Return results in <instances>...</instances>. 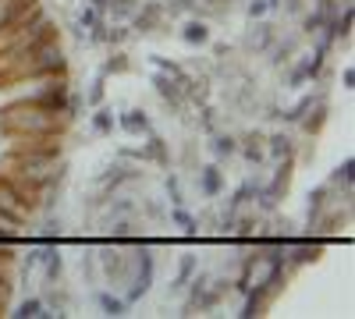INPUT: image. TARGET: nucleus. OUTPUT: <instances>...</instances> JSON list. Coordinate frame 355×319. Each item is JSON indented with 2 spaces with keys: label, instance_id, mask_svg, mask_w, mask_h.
<instances>
[{
  "label": "nucleus",
  "instance_id": "nucleus-1",
  "mask_svg": "<svg viewBox=\"0 0 355 319\" xmlns=\"http://www.w3.org/2000/svg\"><path fill=\"white\" fill-rule=\"evenodd\" d=\"M0 121H4L8 128L28 131V135H50V131H57V113L40 110V107H33V103H21V107L8 110Z\"/></svg>",
  "mask_w": 355,
  "mask_h": 319
},
{
  "label": "nucleus",
  "instance_id": "nucleus-2",
  "mask_svg": "<svg viewBox=\"0 0 355 319\" xmlns=\"http://www.w3.org/2000/svg\"><path fill=\"white\" fill-rule=\"evenodd\" d=\"M150 284H153V255L150 252H139L135 255V280H132V291H128V305L139 302L146 291H150Z\"/></svg>",
  "mask_w": 355,
  "mask_h": 319
},
{
  "label": "nucleus",
  "instance_id": "nucleus-3",
  "mask_svg": "<svg viewBox=\"0 0 355 319\" xmlns=\"http://www.w3.org/2000/svg\"><path fill=\"white\" fill-rule=\"evenodd\" d=\"M153 85H157V93L171 103H182V85H189V78H174V75H153Z\"/></svg>",
  "mask_w": 355,
  "mask_h": 319
},
{
  "label": "nucleus",
  "instance_id": "nucleus-4",
  "mask_svg": "<svg viewBox=\"0 0 355 319\" xmlns=\"http://www.w3.org/2000/svg\"><path fill=\"white\" fill-rule=\"evenodd\" d=\"M284 255L291 259L295 266H302V263H313V259L320 255V245H316V241H291V245L284 248Z\"/></svg>",
  "mask_w": 355,
  "mask_h": 319
},
{
  "label": "nucleus",
  "instance_id": "nucleus-5",
  "mask_svg": "<svg viewBox=\"0 0 355 319\" xmlns=\"http://www.w3.org/2000/svg\"><path fill=\"white\" fill-rule=\"evenodd\" d=\"M199 188H202V195L206 199H214V195H220V188H224V178H220V167H202L199 170Z\"/></svg>",
  "mask_w": 355,
  "mask_h": 319
},
{
  "label": "nucleus",
  "instance_id": "nucleus-6",
  "mask_svg": "<svg viewBox=\"0 0 355 319\" xmlns=\"http://www.w3.org/2000/svg\"><path fill=\"white\" fill-rule=\"evenodd\" d=\"M160 18H164V8L150 0V4H146V8L139 11V18H135V28H139V33H153V28L160 25Z\"/></svg>",
  "mask_w": 355,
  "mask_h": 319
},
{
  "label": "nucleus",
  "instance_id": "nucleus-7",
  "mask_svg": "<svg viewBox=\"0 0 355 319\" xmlns=\"http://www.w3.org/2000/svg\"><path fill=\"white\" fill-rule=\"evenodd\" d=\"M121 128L128 135H146L150 131V118H146V110H125L121 113Z\"/></svg>",
  "mask_w": 355,
  "mask_h": 319
},
{
  "label": "nucleus",
  "instance_id": "nucleus-8",
  "mask_svg": "<svg viewBox=\"0 0 355 319\" xmlns=\"http://www.w3.org/2000/svg\"><path fill=\"white\" fill-rule=\"evenodd\" d=\"M182 39L192 43V46H202V43H210V28H206L202 21H189V25L182 28Z\"/></svg>",
  "mask_w": 355,
  "mask_h": 319
},
{
  "label": "nucleus",
  "instance_id": "nucleus-9",
  "mask_svg": "<svg viewBox=\"0 0 355 319\" xmlns=\"http://www.w3.org/2000/svg\"><path fill=\"white\" fill-rule=\"evenodd\" d=\"M15 316H18V319H40V316H53V312H46V305H43L40 298H25Z\"/></svg>",
  "mask_w": 355,
  "mask_h": 319
},
{
  "label": "nucleus",
  "instance_id": "nucleus-10",
  "mask_svg": "<svg viewBox=\"0 0 355 319\" xmlns=\"http://www.w3.org/2000/svg\"><path fill=\"white\" fill-rule=\"evenodd\" d=\"M40 263L46 266V280H57V277H61V255H57L50 245L43 248V259H40Z\"/></svg>",
  "mask_w": 355,
  "mask_h": 319
},
{
  "label": "nucleus",
  "instance_id": "nucleus-11",
  "mask_svg": "<svg viewBox=\"0 0 355 319\" xmlns=\"http://www.w3.org/2000/svg\"><path fill=\"white\" fill-rule=\"evenodd\" d=\"M100 305L107 316H125L128 312V302L125 298H114V295H100Z\"/></svg>",
  "mask_w": 355,
  "mask_h": 319
},
{
  "label": "nucleus",
  "instance_id": "nucleus-12",
  "mask_svg": "<svg viewBox=\"0 0 355 319\" xmlns=\"http://www.w3.org/2000/svg\"><path fill=\"white\" fill-rule=\"evenodd\" d=\"M214 149H217V156H231V153H239V142H234L231 135H217Z\"/></svg>",
  "mask_w": 355,
  "mask_h": 319
},
{
  "label": "nucleus",
  "instance_id": "nucleus-13",
  "mask_svg": "<svg viewBox=\"0 0 355 319\" xmlns=\"http://www.w3.org/2000/svg\"><path fill=\"white\" fill-rule=\"evenodd\" d=\"M306 110H313V96H306L302 103H295L291 110H284V121H302V118H306Z\"/></svg>",
  "mask_w": 355,
  "mask_h": 319
},
{
  "label": "nucleus",
  "instance_id": "nucleus-14",
  "mask_svg": "<svg viewBox=\"0 0 355 319\" xmlns=\"http://www.w3.org/2000/svg\"><path fill=\"white\" fill-rule=\"evenodd\" d=\"M93 128H96L100 135H107V131L114 128V113H110V110H96V118H93Z\"/></svg>",
  "mask_w": 355,
  "mask_h": 319
},
{
  "label": "nucleus",
  "instance_id": "nucleus-15",
  "mask_svg": "<svg viewBox=\"0 0 355 319\" xmlns=\"http://www.w3.org/2000/svg\"><path fill=\"white\" fill-rule=\"evenodd\" d=\"M352 170H355V163L352 160H345L338 170H334V178H331V185H352Z\"/></svg>",
  "mask_w": 355,
  "mask_h": 319
},
{
  "label": "nucleus",
  "instance_id": "nucleus-16",
  "mask_svg": "<svg viewBox=\"0 0 355 319\" xmlns=\"http://www.w3.org/2000/svg\"><path fill=\"white\" fill-rule=\"evenodd\" d=\"M192 270H196V255H185V263H182V273H178V280L171 284L174 291H178V287H185V280L192 277Z\"/></svg>",
  "mask_w": 355,
  "mask_h": 319
},
{
  "label": "nucleus",
  "instance_id": "nucleus-17",
  "mask_svg": "<svg viewBox=\"0 0 355 319\" xmlns=\"http://www.w3.org/2000/svg\"><path fill=\"white\" fill-rule=\"evenodd\" d=\"M270 28H274V25H256V33H249V46H266V39H270Z\"/></svg>",
  "mask_w": 355,
  "mask_h": 319
},
{
  "label": "nucleus",
  "instance_id": "nucleus-18",
  "mask_svg": "<svg viewBox=\"0 0 355 319\" xmlns=\"http://www.w3.org/2000/svg\"><path fill=\"white\" fill-rule=\"evenodd\" d=\"M174 224L182 227V230H189V235L196 230V217H189V213H185L182 206H174Z\"/></svg>",
  "mask_w": 355,
  "mask_h": 319
},
{
  "label": "nucleus",
  "instance_id": "nucleus-19",
  "mask_svg": "<svg viewBox=\"0 0 355 319\" xmlns=\"http://www.w3.org/2000/svg\"><path fill=\"white\" fill-rule=\"evenodd\" d=\"M270 142H274V146H270L274 156H288V153H291V138H288V135H274Z\"/></svg>",
  "mask_w": 355,
  "mask_h": 319
},
{
  "label": "nucleus",
  "instance_id": "nucleus-20",
  "mask_svg": "<svg viewBox=\"0 0 355 319\" xmlns=\"http://www.w3.org/2000/svg\"><path fill=\"white\" fill-rule=\"evenodd\" d=\"M167 192H171V202H174V206H182V188H178V178H167Z\"/></svg>",
  "mask_w": 355,
  "mask_h": 319
},
{
  "label": "nucleus",
  "instance_id": "nucleus-21",
  "mask_svg": "<svg viewBox=\"0 0 355 319\" xmlns=\"http://www.w3.org/2000/svg\"><path fill=\"white\" fill-rule=\"evenodd\" d=\"M266 11H270V8H266V0H252V4H249V15H252V18H259V15H266Z\"/></svg>",
  "mask_w": 355,
  "mask_h": 319
},
{
  "label": "nucleus",
  "instance_id": "nucleus-22",
  "mask_svg": "<svg viewBox=\"0 0 355 319\" xmlns=\"http://www.w3.org/2000/svg\"><path fill=\"white\" fill-rule=\"evenodd\" d=\"M100 100H103V78H96L93 93H89V103H100Z\"/></svg>",
  "mask_w": 355,
  "mask_h": 319
},
{
  "label": "nucleus",
  "instance_id": "nucleus-23",
  "mask_svg": "<svg viewBox=\"0 0 355 319\" xmlns=\"http://www.w3.org/2000/svg\"><path fill=\"white\" fill-rule=\"evenodd\" d=\"M125 68H128L125 57H117V61H110V64H107V71H125Z\"/></svg>",
  "mask_w": 355,
  "mask_h": 319
},
{
  "label": "nucleus",
  "instance_id": "nucleus-24",
  "mask_svg": "<svg viewBox=\"0 0 355 319\" xmlns=\"http://www.w3.org/2000/svg\"><path fill=\"white\" fill-rule=\"evenodd\" d=\"M242 153H245V156H249V160H259V156H263V153H259V146H245V149H242Z\"/></svg>",
  "mask_w": 355,
  "mask_h": 319
},
{
  "label": "nucleus",
  "instance_id": "nucleus-25",
  "mask_svg": "<svg viewBox=\"0 0 355 319\" xmlns=\"http://www.w3.org/2000/svg\"><path fill=\"white\" fill-rule=\"evenodd\" d=\"M89 4H93V8H96V11H103V8H107V4H110V0H89Z\"/></svg>",
  "mask_w": 355,
  "mask_h": 319
},
{
  "label": "nucleus",
  "instance_id": "nucleus-26",
  "mask_svg": "<svg viewBox=\"0 0 355 319\" xmlns=\"http://www.w3.org/2000/svg\"><path fill=\"white\" fill-rule=\"evenodd\" d=\"M266 8H270V11H274V8H281V0H266Z\"/></svg>",
  "mask_w": 355,
  "mask_h": 319
}]
</instances>
